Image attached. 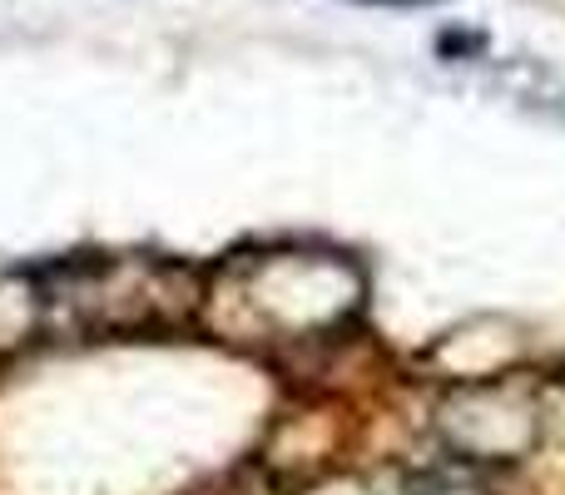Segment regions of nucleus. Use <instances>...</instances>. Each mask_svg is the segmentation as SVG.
I'll return each mask as SVG.
<instances>
[{"mask_svg": "<svg viewBox=\"0 0 565 495\" xmlns=\"http://www.w3.org/2000/svg\"><path fill=\"white\" fill-rule=\"evenodd\" d=\"M362 6H392V10H417V6H437V0H362Z\"/></svg>", "mask_w": 565, "mask_h": 495, "instance_id": "nucleus-1", "label": "nucleus"}]
</instances>
